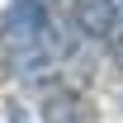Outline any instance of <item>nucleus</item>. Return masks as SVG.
I'll return each instance as SVG.
<instances>
[{
  "instance_id": "1",
  "label": "nucleus",
  "mask_w": 123,
  "mask_h": 123,
  "mask_svg": "<svg viewBox=\"0 0 123 123\" xmlns=\"http://www.w3.org/2000/svg\"><path fill=\"white\" fill-rule=\"evenodd\" d=\"M71 19L85 38H109L118 24V0H71Z\"/></svg>"
},
{
  "instance_id": "4",
  "label": "nucleus",
  "mask_w": 123,
  "mask_h": 123,
  "mask_svg": "<svg viewBox=\"0 0 123 123\" xmlns=\"http://www.w3.org/2000/svg\"><path fill=\"white\" fill-rule=\"evenodd\" d=\"M14 76V52H10V43H5V33H0V80Z\"/></svg>"
},
{
  "instance_id": "2",
  "label": "nucleus",
  "mask_w": 123,
  "mask_h": 123,
  "mask_svg": "<svg viewBox=\"0 0 123 123\" xmlns=\"http://www.w3.org/2000/svg\"><path fill=\"white\" fill-rule=\"evenodd\" d=\"M43 118L47 123H95L90 104H85L71 85H47L43 90Z\"/></svg>"
},
{
  "instance_id": "3",
  "label": "nucleus",
  "mask_w": 123,
  "mask_h": 123,
  "mask_svg": "<svg viewBox=\"0 0 123 123\" xmlns=\"http://www.w3.org/2000/svg\"><path fill=\"white\" fill-rule=\"evenodd\" d=\"M104 43H109V57H114V66L123 71V14H118V24H114V33H109Z\"/></svg>"
}]
</instances>
